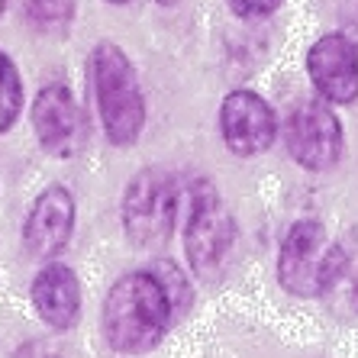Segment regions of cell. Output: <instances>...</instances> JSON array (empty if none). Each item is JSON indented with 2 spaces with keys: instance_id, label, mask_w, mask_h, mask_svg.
I'll return each instance as SVG.
<instances>
[{
  "instance_id": "19",
  "label": "cell",
  "mask_w": 358,
  "mask_h": 358,
  "mask_svg": "<svg viewBox=\"0 0 358 358\" xmlns=\"http://www.w3.org/2000/svg\"><path fill=\"white\" fill-rule=\"evenodd\" d=\"M107 3H129V0H107Z\"/></svg>"
},
{
  "instance_id": "14",
  "label": "cell",
  "mask_w": 358,
  "mask_h": 358,
  "mask_svg": "<svg viewBox=\"0 0 358 358\" xmlns=\"http://www.w3.org/2000/svg\"><path fill=\"white\" fill-rule=\"evenodd\" d=\"M26 13L39 33H65L75 20V0H29Z\"/></svg>"
},
{
  "instance_id": "12",
  "label": "cell",
  "mask_w": 358,
  "mask_h": 358,
  "mask_svg": "<svg viewBox=\"0 0 358 358\" xmlns=\"http://www.w3.org/2000/svg\"><path fill=\"white\" fill-rule=\"evenodd\" d=\"M323 297L329 300L336 317L342 320L358 317V249L339 245V259H336V268L329 275Z\"/></svg>"
},
{
  "instance_id": "5",
  "label": "cell",
  "mask_w": 358,
  "mask_h": 358,
  "mask_svg": "<svg viewBox=\"0 0 358 358\" xmlns=\"http://www.w3.org/2000/svg\"><path fill=\"white\" fill-rule=\"evenodd\" d=\"M236 242V223L229 210L223 207L213 184H197L194 187V210L184 226V252L191 262L194 275L210 278L217 275L223 262L229 259Z\"/></svg>"
},
{
  "instance_id": "15",
  "label": "cell",
  "mask_w": 358,
  "mask_h": 358,
  "mask_svg": "<svg viewBox=\"0 0 358 358\" xmlns=\"http://www.w3.org/2000/svg\"><path fill=\"white\" fill-rule=\"evenodd\" d=\"M149 271L159 278L162 287L168 291V297H171V307H175V317H178V313L187 307V297H191V287H187V281H184L181 268H178L175 262H159V265H152Z\"/></svg>"
},
{
  "instance_id": "10",
  "label": "cell",
  "mask_w": 358,
  "mask_h": 358,
  "mask_svg": "<svg viewBox=\"0 0 358 358\" xmlns=\"http://www.w3.org/2000/svg\"><path fill=\"white\" fill-rule=\"evenodd\" d=\"M71 233H75V197L62 184H52L49 191L36 197L23 226V239L33 255L52 259L68 245Z\"/></svg>"
},
{
  "instance_id": "8",
  "label": "cell",
  "mask_w": 358,
  "mask_h": 358,
  "mask_svg": "<svg viewBox=\"0 0 358 358\" xmlns=\"http://www.w3.org/2000/svg\"><path fill=\"white\" fill-rule=\"evenodd\" d=\"M310 81L333 103H352L358 97V49L342 33L323 36L307 52Z\"/></svg>"
},
{
  "instance_id": "9",
  "label": "cell",
  "mask_w": 358,
  "mask_h": 358,
  "mask_svg": "<svg viewBox=\"0 0 358 358\" xmlns=\"http://www.w3.org/2000/svg\"><path fill=\"white\" fill-rule=\"evenodd\" d=\"M33 126L39 136V145L49 155L68 159L81 145V110L65 84L42 87L33 103Z\"/></svg>"
},
{
  "instance_id": "7",
  "label": "cell",
  "mask_w": 358,
  "mask_h": 358,
  "mask_svg": "<svg viewBox=\"0 0 358 358\" xmlns=\"http://www.w3.org/2000/svg\"><path fill=\"white\" fill-rule=\"evenodd\" d=\"M220 133H223L226 149L249 159L271 149L278 136L275 110L255 91H233L220 107Z\"/></svg>"
},
{
  "instance_id": "3",
  "label": "cell",
  "mask_w": 358,
  "mask_h": 358,
  "mask_svg": "<svg viewBox=\"0 0 358 358\" xmlns=\"http://www.w3.org/2000/svg\"><path fill=\"white\" fill-rule=\"evenodd\" d=\"M336 259H339V242H329L317 220H300L281 242L278 281L294 297H323Z\"/></svg>"
},
{
  "instance_id": "1",
  "label": "cell",
  "mask_w": 358,
  "mask_h": 358,
  "mask_svg": "<svg viewBox=\"0 0 358 358\" xmlns=\"http://www.w3.org/2000/svg\"><path fill=\"white\" fill-rule=\"evenodd\" d=\"M171 320V297L152 271L123 275L103 300V336L110 349L123 355H139L159 345Z\"/></svg>"
},
{
  "instance_id": "13",
  "label": "cell",
  "mask_w": 358,
  "mask_h": 358,
  "mask_svg": "<svg viewBox=\"0 0 358 358\" xmlns=\"http://www.w3.org/2000/svg\"><path fill=\"white\" fill-rule=\"evenodd\" d=\"M23 110V78L7 52H0V133L17 123Z\"/></svg>"
},
{
  "instance_id": "6",
  "label": "cell",
  "mask_w": 358,
  "mask_h": 358,
  "mask_svg": "<svg viewBox=\"0 0 358 358\" xmlns=\"http://www.w3.org/2000/svg\"><path fill=\"white\" fill-rule=\"evenodd\" d=\"M284 142L300 168L326 171L342 155V126L326 103H300L287 117Z\"/></svg>"
},
{
  "instance_id": "18",
  "label": "cell",
  "mask_w": 358,
  "mask_h": 358,
  "mask_svg": "<svg viewBox=\"0 0 358 358\" xmlns=\"http://www.w3.org/2000/svg\"><path fill=\"white\" fill-rule=\"evenodd\" d=\"M3 10H7V0H0V13H3Z\"/></svg>"
},
{
  "instance_id": "16",
  "label": "cell",
  "mask_w": 358,
  "mask_h": 358,
  "mask_svg": "<svg viewBox=\"0 0 358 358\" xmlns=\"http://www.w3.org/2000/svg\"><path fill=\"white\" fill-rule=\"evenodd\" d=\"M281 3H284V0H229L233 13H239V17H245V20L268 17V13H275Z\"/></svg>"
},
{
  "instance_id": "11",
  "label": "cell",
  "mask_w": 358,
  "mask_h": 358,
  "mask_svg": "<svg viewBox=\"0 0 358 358\" xmlns=\"http://www.w3.org/2000/svg\"><path fill=\"white\" fill-rule=\"evenodd\" d=\"M33 307L52 329L75 326L81 313V284L78 275L62 262H49L33 281Z\"/></svg>"
},
{
  "instance_id": "17",
  "label": "cell",
  "mask_w": 358,
  "mask_h": 358,
  "mask_svg": "<svg viewBox=\"0 0 358 358\" xmlns=\"http://www.w3.org/2000/svg\"><path fill=\"white\" fill-rule=\"evenodd\" d=\"M155 3H162V7H175L178 0H155Z\"/></svg>"
},
{
  "instance_id": "4",
  "label": "cell",
  "mask_w": 358,
  "mask_h": 358,
  "mask_svg": "<svg viewBox=\"0 0 358 358\" xmlns=\"http://www.w3.org/2000/svg\"><path fill=\"white\" fill-rule=\"evenodd\" d=\"M123 233L136 249H152L171 239L178 220V184L165 171H142L123 194Z\"/></svg>"
},
{
  "instance_id": "2",
  "label": "cell",
  "mask_w": 358,
  "mask_h": 358,
  "mask_svg": "<svg viewBox=\"0 0 358 358\" xmlns=\"http://www.w3.org/2000/svg\"><path fill=\"white\" fill-rule=\"evenodd\" d=\"M91 84L103 136L120 149L133 145L145 126V97H142L133 62L126 59L120 45L100 42L91 52Z\"/></svg>"
}]
</instances>
